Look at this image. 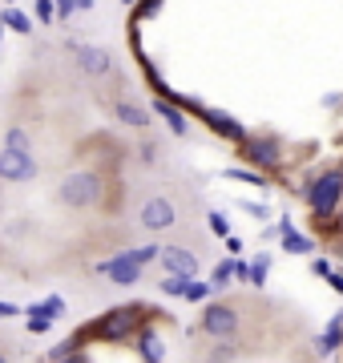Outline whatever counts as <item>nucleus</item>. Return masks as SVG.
Masks as SVG:
<instances>
[{
    "label": "nucleus",
    "mask_w": 343,
    "mask_h": 363,
    "mask_svg": "<svg viewBox=\"0 0 343 363\" xmlns=\"http://www.w3.org/2000/svg\"><path fill=\"white\" fill-rule=\"evenodd\" d=\"M137 218H142L145 230H170L174 222H178V210H174L170 198H145Z\"/></svg>",
    "instance_id": "nucleus-7"
},
{
    "label": "nucleus",
    "mask_w": 343,
    "mask_h": 363,
    "mask_svg": "<svg viewBox=\"0 0 343 363\" xmlns=\"http://www.w3.org/2000/svg\"><path fill=\"white\" fill-rule=\"evenodd\" d=\"M307 194V206L315 210L319 222H331L335 210H339V198H343V174L339 169H327V174H315V178L303 186Z\"/></svg>",
    "instance_id": "nucleus-1"
},
{
    "label": "nucleus",
    "mask_w": 343,
    "mask_h": 363,
    "mask_svg": "<svg viewBox=\"0 0 343 363\" xmlns=\"http://www.w3.org/2000/svg\"><path fill=\"white\" fill-rule=\"evenodd\" d=\"M279 230H283V247L291 250V255H311L315 250V238H307V234H299L295 226H291V218L279 222Z\"/></svg>",
    "instance_id": "nucleus-12"
},
{
    "label": "nucleus",
    "mask_w": 343,
    "mask_h": 363,
    "mask_svg": "<svg viewBox=\"0 0 343 363\" xmlns=\"http://www.w3.org/2000/svg\"><path fill=\"white\" fill-rule=\"evenodd\" d=\"M137 355H145V359H166V347L158 343L154 331H142L137 327Z\"/></svg>",
    "instance_id": "nucleus-15"
},
{
    "label": "nucleus",
    "mask_w": 343,
    "mask_h": 363,
    "mask_svg": "<svg viewBox=\"0 0 343 363\" xmlns=\"http://www.w3.org/2000/svg\"><path fill=\"white\" fill-rule=\"evenodd\" d=\"M113 113H118L125 125H133V130H145V125H150V113H145L142 105H133V101H118Z\"/></svg>",
    "instance_id": "nucleus-13"
},
{
    "label": "nucleus",
    "mask_w": 343,
    "mask_h": 363,
    "mask_svg": "<svg viewBox=\"0 0 343 363\" xmlns=\"http://www.w3.org/2000/svg\"><path fill=\"white\" fill-rule=\"evenodd\" d=\"M142 255L137 250H130V255H118V259H109V262H101L97 271L106 274L109 283H118V286H130V283H137L142 279Z\"/></svg>",
    "instance_id": "nucleus-6"
},
{
    "label": "nucleus",
    "mask_w": 343,
    "mask_h": 363,
    "mask_svg": "<svg viewBox=\"0 0 343 363\" xmlns=\"http://www.w3.org/2000/svg\"><path fill=\"white\" fill-rule=\"evenodd\" d=\"M323 279H327V283H331V286H335V291H343V274H335V271H327V274H323Z\"/></svg>",
    "instance_id": "nucleus-25"
},
{
    "label": "nucleus",
    "mask_w": 343,
    "mask_h": 363,
    "mask_svg": "<svg viewBox=\"0 0 343 363\" xmlns=\"http://www.w3.org/2000/svg\"><path fill=\"white\" fill-rule=\"evenodd\" d=\"M97 198H101V178L93 169H73V174L61 178V202L65 206L81 210V206H93Z\"/></svg>",
    "instance_id": "nucleus-2"
},
{
    "label": "nucleus",
    "mask_w": 343,
    "mask_h": 363,
    "mask_svg": "<svg viewBox=\"0 0 343 363\" xmlns=\"http://www.w3.org/2000/svg\"><path fill=\"white\" fill-rule=\"evenodd\" d=\"M9 145H21V150H28V133L25 130H9V138H4Z\"/></svg>",
    "instance_id": "nucleus-22"
},
{
    "label": "nucleus",
    "mask_w": 343,
    "mask_h": 363,
    "mask_svg": "<svg viewBox=\"0 0 343 363\" xmlns=\"http://www.w3.org/2000/svg\"><path fill=\"white\" fill-rule=\"evenodd\" d=\"M154 9H158V0H142V16H154Z\"/></svg>",
    "instance_id": "nucleus-28"
},
{
    "label": "nucleus",
    "mask_w": 343,
    "mask_h": 363,
    "mask_svg": "<svg viewBox=\"0 0 343 363\" xmlns=\"http://www.w3.org/2000/svg\"><path fill=\"white\" fill-rule=\"evenodd\" d=\"M142 319H145V307H121V311L101 315V319L93 323V331H101L106 339H130V335H137Z\"/></svg>",
    "instance_id": "nucleus-3"
},
{
    "label": "nucleus",
    "mask_w": 343,
    "mask_h": 363,
    "mask_svg": "<svg viewBox=\"0 0 343 363\" xmlns=\"http://www.w3.org/2000/svg\"><path fill=\"white\" fill-rule=\"evenodd\" d=\"M73 52H77V69L85 77H93V81L109 77L113 61H109V52L101 49V45H73Z\"/></svg>",
    "instance_id": "nucleus-8"
},
{
    "label": "nucleus",
    "mask_w": 343,
    "mask_h": 363,
    "mask_svg": "<svg viewBox=\"0 0 343 363\" xmlns=\"http://www.w3.org/2000/svg\"><path fill=\"white\" fill-rule=\"evenodd\" d=\"M339 343H343V315H335L327 323V331H323V339H319V351H323V355H335Z\"/></svg>",
    "instance_id": "nucleus-14"
},
{
    "label": "nucleus",
    "mask_w": 343,
    "mask_h": 363,
    "mask_svg": "<svg viewBox=\"0 0 343 363\" xmlns=\"http://www.w3.org/2000/svg\"><path fill=\"white\" fill-rule=\"evenodd\" d=\"M238 307H230V303H210L206 311H202V331L210 339H235L238 335Z\"/></svg>",
    "instance_id": "nucleus-5"
},
{
    "label": "nucleus",
    "mask_w": 343,
    "mask_h": 363,
    "mask_svg": "<svg viewBox=\"0 0 343 363\" xmlns=\"http://www.w3.org/2000/svg\"><path fill=\"white\" fill-rule=\"evenodd\" d=\"M230 274H235V262H218V267H214V274H210V283H214V286H223Z\"/></svg>",
    "instance_id": "nucleus-20"
},
{
    "label": "nucleus",
    "mask_w": 343,
    "mask_h": 363,
    "mask_svg": "<svg viewBox=\"0 0 343 363\" xmlns=\"http://www.w3.org/2000/svg\"><path fill=\"white\" fill-rule=\"evenodd\" d=\"M37 21H45V25L53 21V0H37Z\"/></svg>",
    "instance_id": "nucleus-21"
},
{
    "label": "nucleus",
    "mask_w": 343,
    "mask_h": 363,
    "mask_svg": "<svg viewBox=\"0 0 343 363\" xmlns=\"http://www.w3.org/2000/svg\"><path fill=\"white\" fill-rule=\"evenodd\" d=\"M158 259H162V267H166L170 274H186V279L198 274V259H194L186 247H178V242H174V247H162Z\"/></svg>",
    "instance_id": "nucleus-10"
},
{
    "label": "nucleus",
    "mask_w": 343,
    "mask_h": 363,
    "mask_svg": "<svg viewBox=\"0 0 343 363\" xmlns=\"http://www.w3.org/2000/svg\"><path fill=\"white\" fill-rule=\"evenodd\" d=\"M210 295V286H202V283H190L186 286V298H190V303H194V298H206Z\"/></svg>",
    "instance_id": "nucleus-23"
},
{
    "label": "nucleus",
    "mask_w": 343,
    "mask_h": 363,
    "mask_svg": "<svg viewBox=\"0 0 343 363\" xmlns=\"http://www.w3.org/2000/svg\"><path fill=\"white\" fill-rule=\"evenodd\" d=\"M0 359H4V355H0Z\"/></svg>",
    "instance_id": "nucleus-29"
},
{
    "label": "nucleus",
    "mask_w": 343,
    "mask_h": 363,
    "mask_svg": "<svg viewBox=\"0 0 343 363\" xmlns=\"http://www.w3.org/2000/svg\"><path fill=\"white\" fill-rule=\"evenodd\" d=\"M210 226H214L218 234H226V218H223V214H210Z\"/></svg>",
    "instance_id": "nucleus-27"
},
{
    "label": "nucleus",
    "mask_w": 343,
    "mask_h": 363,
    "mask_svg": "<svg viewBox=\"0 0 343 363\" xmlns=\"http://www.w3.org/2000/svg\"><path fill=\"white\" fill-rule=\"evenodd\" d=\"M198 113H202V121H206L210 130H218L223 138H230V142H242V138H247V133H242V125H238L235 117H226L223 109H198Z\"/></svg>",
    "instance_id": "nucleus-11"
},
{
    "label": "nucleus",
    "mask_w": 343,
    "mask_h": 363,
    "mask_svg": "<svg viewBox=\"0 0 343 363\" xmlns=\"http://www.w3.org/2000/svg\"><path fill=\"white\" fill-rule=\"evenodd\" d=\"M154 109H158V113L166 117V125H170V130L178 133V138H182V133H186V117L178 113V109H174L170 101H158V105H154Z\"/></svg>",
    "instance_id": "nucleus-16"
},
{
    "label": "nucleus",
    "mask_w": 343,
    "mask_h": 363,
    "mask_svg": "<svg viewBox=\"0 0 343 363\" xmlns=\"http://www.w3.org/2000/svg\"><path fill=\"white\" fill-rule=\"evenodd\" d=\"M40 174L37 157L21 150V145H4L0 150V182H33Z\"/></svg>",
    "instance_id": "nucleus-4"
},
{
    "label": "nucleus",
    "mask_w": 343,
    "mask_h": 363,
    "mask_svg": "<svg viewBox=\"0 0 343 363\" xmlns=\"http://www.w3.org/2000/svg\"><path fill=\"white\" fill-rule=\"evenodd\" d=\"M266 267H271V259H266V255H263V259H254V267H251V283H259V286L266 283Z\"/></svg>",
    "instance_id": "nucleus-19"
},
{
    "label": "nucleus",
    "mask_w": 343,
    "mask_h": 363,
    "mask_svg": "<svg viewBox=\"0 0 343 363\" xmlns=\"http://www.w3.org/2000/svg\"><path fill=\"white\" fill-rule=\"evenodd\" d=\"M137 154H142V162H158V145H154V142H142V150H137Z\"/></svg>",
    "instance_id": "nucleus-24"
},
{
    "label": "nucleus",
    "mask_w": 343,
    "mask_h": 363,
    "mask_svg": "<svg viewBox=\"0 0 343 363\" xmlns=\"http://www.w3.org/2000/svg\"><path fill=\"white\" fill-rule=\"evenodd\" d=\"M28 315H45V319H61L65 315V298H45V303H33V311Z\"/></svg>",
    "instance_id": "nucleus-17"
},
{
    "label": "nucleus",
    "mask_w": 343,
    "mask_h": 363,
    "mask_svg": "<svg viewBox=\"0 0 343 363\" xmlns=\"http://www.w3.org/2000/svg\"><path fill=\"white\" fill-rule=\"evenodd\" d=\"M16 311H21V307H13V303H0V319H13Z\"/></svg>",
    "instance_id": "nucleus-26"
},
{
    "label": "nucleus",
    "mask_w": 343,
    "mask_h": 363,
    "mask_svg": "<svg viewBox=\"0 0 343 363\" xmlns=\"http://www.w3.org/2000/svg\"><path fill=\"white\" fill-rule=\"evenodd\" d=\"M242 154L251 157L254 166L275 169V166H279V157H283V145H279L275 138H242Z\"/></svg>",
    "instance_id": "nucleus-9"
},
{
    "label": "nucleus",
    "mask_w": 343,
    "mask_h": 363,
    "mask_svg": "<svg viewBox=\"0 0 343 363\" xmlns=\"http://www.w3.org/2000/svg\"><path fill=\"white\" fill-rule=\"evenodd\" d=\"M4 25L16 28V33H33V21H28L25 13H16V9H13V13H4Z\"/></svg>",
    "instance_id": "nucleus-18"
}]
</instances>
